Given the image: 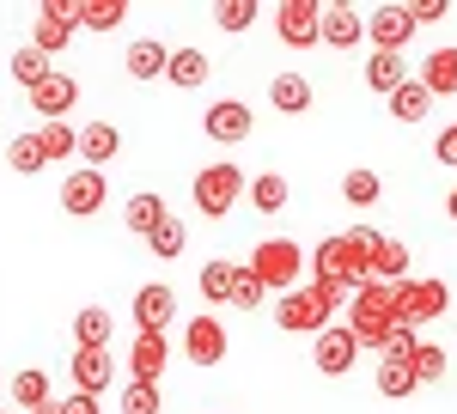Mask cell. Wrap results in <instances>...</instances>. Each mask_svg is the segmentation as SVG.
<instances>
[{
	"instance_id": "obj_27",
	"label": "cell",
	"mask_w": 457,
	"mask_h": 414,
	"mask_svg": "<svg viewBox=\"0 0 457 414\" xmlns=\"http://www.w3.org/2000/svg\"><path fill=\"white\" fill-rule=\"evenodd\" d=\"M110 329H116V317H110L104 305H86L73 317V342L79 347H110Z\"/></svg>"
},
{
	"instance_id": "obj_10",
	"label": "cell",
	"mask_w": 457,
	"mask_h": 414,
	"mask_svg": "<svg viewBox=\"0 0 457 414\" xmlns=\"http://www.w3.org/2000/svg\"><path fill=\"white\" fill-rule=\"evenodd\" d=\"M317 372H323V378H342V372H348L353 360H360V335H353L348 323H329V329H323V335H317Z\"/></svg>"
},
{
	"instance_id": "obj_28",
	"label": "cell",
	"mask_w": 457,
	"mask_h": 414,
	"mask_svg": "<svg viewBox=\"0 0 457 414\" xmlns=\"http://www.w3.org/2000/svg\"><path fill=\"white\" fill-rule=\"evenodd\" d=\"M37 146H43L49 165H62V159L79 153V128H68V122H43V128H37Z\"/></svg>"
},
{
	"instance_id": "obj_14",
	"label": "cell",
	"mask_w": 457,
	"mask_h": 414,
	"mask_svg": "<svg viewBox=\"0 0 457 414\" xmlns=\"http://www.w3.org/2000/svg\"><path fill=\"white\" fill-rule=\"evenodd\" d=\"M183 353H189L195 366H220V360H226V323H220V317H189Z\"/></svg>"
},
{
	"instance_id": "obj_37",
	"label": "cell",
	"mask_w": 457,
	"mask_h": 414,
	"mask_svg": "<svg viewBox=\"0 0 457 414\" xmlns=\"http://www.w3.org/2000/svg\"><path fill=\"white\" fill-rule=\"evenodd\" d=\"M256 12H262L256 0H220V6H213L220 31H250V25H256Z\"/></svg>"
},
{
	"instance_id": "obj_25",
	"label": "cell",
	"mask_w": 457,
	"mask_h": 414,
	"mask_svg": "<svg viewBox=\"0 0 457 414\" xmlns=\"http://www.w3.org/2000/svg\"><path fill=\"white\" fill-rule=\"evenodd\" d=\"M238 280H245L238 262H208V269H202V299H208V305H232V299H238Z\"/></svg>"
},
{
	"instance_id": "obj_16",
	"label": "cell",
	"mask_w": 457,
	"mask_h": 414,
	"mask_svg": "<svg viewBox=\"0 0 457 414\" xmlns=\"http://www.w3.org/2000/svg\"><path fill=\"white\" fill-rule=\"evenodd\" d=\"M73 98H79V79H73V73H49V79L31 92V110L43 116V122H62V116L73 110Z\"/></svg>"
},
{
	"instance_id": "obj_2",
	"label": "cell",
	"mask_w": 457,
	"mask_h": 414,
	"mask_svg": "<svg viewBox=\"0 0 457 414\" xmlns=\"http://www.w3.org/2000/svg\"><path fill=\"white\" fill-rule=\"evenodd\" d=\"M348 329L360 335V347H378V353H385L390 335L403 329V305H396V286H385V280H366V286L353 293Z\"/></svg>"
},
{
	"instance_id": "obj_36",
	"label": "cell",
	"mask_w": 457,
	"mask_h": 414,
	"mask_svg": "<svg viewBox=\"0 0 457 414\" xmlns=\"http://www.w3.org/2000/svg\"><path fill=\"white\" fill-rule=\"evenodd\" d=\"M122 414H165V396H159V384L129 378V390H122Z\"/></svg>"
},
{
	"instance_id": "obj_46",
	"label": "cell",
	"mask_w": 457,
	"mask_h": 414,
	"mask_svg": "<svg viewBox=\"0 0 457 414\" xmlns=\"http://www.w3.org/2000/svg\"><path fill=\"white\" fill-rule=\"evenodd\" d=\"M62 414H98V396H79V390H73L68 402H62Z\"/></svg>"
},
{
	"instance_id": "obj_4",
	"label": "cell",
	"mask_w": 457,
	"mask_h": 414,
	"mask_svg": "<svg viewBox=\"0 0 457 414\" xmlns=\"http://www.w3.org/2000/svg\"><path fill=\"white\" fill-rule=\"evenodd\" d=\"M189 195H195V207H202L208 219H226V213L238 207V195H245V171H238L232 159H220V165H202Z\"/></svg>"
},
{
	"instance_id": "obj_11",
	"label": "cell",
	"mask_w": 457,
	"mask_h": 414,
	"mask_svg": "<svg viewBox=\"0 0 457 414\" xmlns=\"http://www.w3.org/2000/svg\"><path fill=\"white\" fill-rule=\"evenodd\" d=\"M202 135L220 140V146H238V140H250V104H238V98L208 104V116H202Z\"/></svg>"
},
{
	"instance_id": "obj_29",
	"label": "cell",
	"mask_w": 457,
	"mask_h": 414,
	"mask_svg": "<svg viewBox=\"0 0 457 414\" xmlns=\"http://www.w3.org/2000/svg\"><path fill=\"white\" fill-rule=\"evenodd\" d=\"M415 390H421V378H415L409 360H385V366H378V396L403 402V396H415Z\"/></svg>"
},
{
	"instance_id": "obj_47",
	"label": "cell",
	"mask_w": 457,
	"mask_h": 414,
	"mask_svg": "<svg viewBox=\"0 0 457 414\" xmlns=\"http://www.w3.org/2000/svg\"><path fill=\"white\" fill-rule=\"evenodd\" d=\"M445 213H452V219H457V189H452V195H445Z\"/></svg>"
},
{
	"instance_id": "obj_5",
	"label": "cell",
	"mask_w": 457,
	"mask_h": 414,
	"mask_svg": "<svg viewBox=\"0 0 457 414\" xmlns=\"http://www.w3.org/2000/svg\"><path fill=\"white\" fill-rule=\"evenodd\" d=\"M312 275H317V280H342L348 293H360V286L372 280V262H366V256H360L348 238H323V244L312 250Z\"/></svg>"
},
{
	"instance_id": "obj_42",
	"label": "cell",
	"mask_w": 457,
	"mask_h": 414,
	"mask_svg": "<svg viewBox=\"0 0 457 414\" xmlns=\"http://www.w3.org/2000/svg\"><path fill=\"white\" fill-rule=\"evenodd\" d=\"M415 353H421V329H409V323H403V329H396V335H390L385 360H415Z\"/></svg>"
},
{
	"instance_id": "obj_18",
	"label": "cell",
	"mask_w": 457,
	"mask_h": 414,
	"mask_svg": "<svg viewBox=\"0 0 457 414\" xmlns=\"http://www.w3.org/2000/svg\"><path fill=\"white\" fill-rule=\"evenodd\" d=\"M171 366V342L165 335H135V347H129V372L141 384H159V372Z\"/></svg>"
},
{
	"instance_id": "obj_41",
	"label": "cell",
	"mask_w": 457,
	"mask_h": 414,
	"mask_svg": "<svg viewBox=\"0 0 457 414\" xmlns=\"http://www.w3.org/2000/svg\"><path fill=\"white\" fill-rule=\"evenodd\" d=\"M409 366H415V378H421V384H439V378H445V366H452V360H445V347L421 342V353H415Z\"/></svg>"
},
{
	"instance_id": "obj_24",
	"label": "cell",
	"mask_w": 457,
	"mask_h": 414,
	"mask_svg": "<svg viewBox=\"0 0 457 414\" xmlns=\"http://www.w3.org/2000/svg\"><path fill=\"white\" fill-rule=\"evenodd\" d=\"M122 219H129V232H135V238H153V232L171 219V207H165V195H135V202L122 207Z\"/></svg>"
},
{
	"instance_id": "obj_39",
	"label": "cell",
	"mask_w": 457,
	"mask_h": 414,
	"mask_svg": "<svg viewBox=\"0 0 457 414\" xmlns=\"http://www.w3.org/2000/svg\"><path fill=\"white\" fill-rule=\"evenodd\" d=\"M342 195H348L353 207H372L378 195H385V183H378V171H348L342 177Z\"/></svg>"
},
{
	"instance_id": "obj_38",
	"label": "cell",
	"mask_w": 457,
	"mask_h": 414,
	"mask_svg": "<svg viewBox=\"0 0 457 414\" xmlns=\"http://www.w3.org/2000/svg\"><path fill=\"white\" fill-rule=\"evenodd\" d=\"M6 159H12V171H19V177H37L43 165H49V159H43V146H37V135H19L12 146H6Z\"/></svg>"
},
{
	"instance_id": "obj_13",
	"label": "cell",
	"mask_w": 457,
	"mask_h": 414,
	"mask_svg": "<svg viewBox=\"0 0 457 414\" xmlns=\"http://www.w3.org/2000/svg\"><path fill=\"white\" fill-rule=\"evenodd\" d=\"M366 37H372V49L403 55V43L415 37V12L409 6H378V12H366Z\"/></svg>"
},
{
	"instance_id": "obj_9",
	"label": "cell",
	"mask_w": 457,
	"mask_h": 414,
	"mask_svg": "<svg viewBox=\"0 0 457 414\" xmlns=\"http://www.w3.org/2000/svg\"><path fill=\"white\" fill-rule=\"evenodd\" d=\"M177 317V293L165 280H146L135 293V335H165V323Z\"/></svg>"
},
{
	"instance_id": "obj_31",
	"label": "cell",
	"mask_w": 457,
	"mask_h": 414,
	"mask_svg": "<svg viewBox=\"0 0 457 414\" xmlns=\"http://www.w3.org/2000/svg\"><path fill=\"white\" fill-rule=\"evenodd\" d=\"M171 86H183V92H195L202 79H208V55L202 49H171V73H165Z\"/></svg>"
},
{
	"instance_id": "obj_6",
	"label": "cell",
	"mask_w": 457,
	"mask_h": 414,
	"mask_svg": "<svg viewBox=\"0 0 457 414\" xmlns=\"http://www.w3.org/2000/svg\"><path fill=\"white\" fill-rule=\"evenodd\" d=\"M396 305H403V323H409V329H421V323H433V317L452 310V286H445V280H403V286H396Z\"/></svg>"
},
{
	"instance_id": "obj_8",
	"label": "cell",
	"mask_w": 457,
	"mask_h": 414,
	"mask_svg": "<svg viewBox=\"0 0 457 414\" xmlns=\"http://www.w3.org/2000/svg\"><path fill=\"white\" fill-rule=\"evenodd\" d=\"M73 25H79V0H43L37 6V31H31V49H43V55H62L68 49Z\"/></svg>"
},
{
	"instance_id": "obj_44",
	"label": "cell",
	"mask_w": 457,
	"mask_h": 414,
	"mask_svg": "<svg viewBox=\"0 0 457 414\" xmlns=\"http://www.w3.org/2000/svg\"><path fill=\"white\" fill-rule=\"evenodd\" d=\"M262 293H269V286H262V280L245 269V280H238V299H232V305H238V310H256V305H262Z\"/></svg>"
},
{
	"instance_id": "obj_19",
	"label": "cell",
	"mask_w": 457,
	"mask_h": 414,
	"mask_svg": "<svg viewBox=\"0 0 457 414\" xmlns=\"http://www.w3.org/2000/svg\"><path fill=\"white\" fill-rule=\"evenodd\" d=\"M122 68L135 73V79H165V73H171V49H165L159 37H141V43H129Z\"/></svg>"
},
{
	"instance_id": "obj_22",
	"label": "cell",
	"mask_w": 457,
	"mask_h": 414,
	"mask_svg": "<svg viewBox=\"0 0 457 414\" xmlns=\"http://www.w3.org/2000/svg\"><path fill=\"white\" fill-rule=\"evenodd\" d=\"M269 104H275L281 116H305V110H312V79H305V73H275Z\"/></svg>"
},
{
	"instance_id": "obj_43",
	"label": "cell",
	"mask_w": 457,
	"mask_h": 414,
	"mask_svg": "<svg viewBox=\"0 0 457 414\" xmlns=\"http://www.w3.org/2000/svg\"><path fill=\"white\" fill-rule=\"evenodd\" d=\"M433 159H439V165H452V171H457V122H445V128L433 135Z\"/></svg>"
},
{
	"instance_id": "obj_48",
	"label": "cell",
	"mask_w": 457,
	"mask_h": 414,
	"mask_svg": "<svg viewBox=\"0 0 457 414\" xmlns=\"http://www.w3.org/2000/svg\"><path fill=\"white\" fill-rule=\"evenodd\" d=\"M37 414H62V402H43V409H37Z\"/></svg>"
},
{
	"instance_id": "obj_26",
	"label": "cell",
	"mask_w": 457,
	"mask_h": 414,
	"mask_svg": "<svg viewBox=\"0 0 457 414\" xmlns=\"http://www.w3.org/2000/svg\"><path fill=\"white\" fill-rule=\"evenodd\" d=\"M6 68H12V79L25 86V98H31L37 86L55 73V68H49V55H43V49H31V43H25V49H12V62H6Z\"/></svg>"
},
{
	"instance_id": "obj_40",
	"label": "cell",
	"mask_w": 457,
	"mask_h": 414,
	"mask_svg": "<svg viewBox=\"0 0 457 414\" xmlns=\"http://www.w3.org/2000/svg\"><path fill=\"white\" fill-rule=\"evenodd\" d=\"M183 244H189V232H183V219H165V226H159V232L146 238V250L171 262V256H183Z\"/></svg>"
},
{
	"instance_id": "obj_7",
	"label": "cell",
	"mask_w": 457,
	"mask_h": 414,
	"mask_svg": "<svg viewBox=\"0 0 457 414\" xmlns=\"http://www.w3.org/2000/svg\"><path fill=\"white\" fill-rule=\"evenodd\" d=\"M275 31H281L287 49H312V43H323V6L317 0H281L275 6Z\"/></svg>"
},
{
	"instance_id": "obj_17",
	"label": "cell",
	"mask_w": 457,
	"mask_h": 414,
	"mask_svg": "<svg viewBox=\"0 0 457 414\" xmlns=\"http://www.w3.org/2000/svg\"><path fill=\"white\" fill-rule=\"evenodd\" d=\"M116 153H122L116 122H86V128H79V159H86V171H104Z\"/></svg>"
},
{
	"instance_id": "obj_3",
	"label": "cell",
	"mask_w": 457,
	"mask_h": 414,
	"mask_svg": "<svg viewBox=\"0 0 457 414\" xmlns=\"http://www.w3.org/2000/svg\"><path fill=\"white\" fill-rule=\"evenodd\" d=\"M299 269H305V256H299V244H293V238H262L256 250H250V275L262 280L269 293H281V299L305 286Z\"/></svg>"
},
{
	"instance_id": "obj_30",
	"label": "cell",
	"mask_w": 457,
	"mask_h": 414,
	"mask_svg": "<svg viewBox=\"0 0 457 414\" xmlns=\"http://www.w3.org/2000/svg\"><path fill=\"white\" fill-rule=\"evenodd\" d=\"M372 280H385V286H403V280H409V244L385 238V250L372 256Z\"/></svg>"
},
{
	"instance_id": "obj_33",
	"label": "cell",
	"mask_w": 457,
	"mask_h": 414,
	"mask_svg": "<svg viewBox=\"0 0 457 414\" xmlns=\"http://www.w3.org/2000/svg\"><path fill=\"white\" fill-rule=\"evenodd\" d=\"M122 19H129L122 0H79V25H86V31H116Z\"/></svg>"
},
{
	"instance_id": "obj_35",
	"label": "cell",
	"mask_w": 457,
	"mask_h": 414,
	"mask_svg": "<svg viewBox=\"0 0 457 414\" xmlns=\"http://www.w3.org/2000/svg\"><path fill=\"white\" fill-rule=\"evenodd\" d=\"M287 195H293V189H287V177H275V171H262L256 183H250V202L262 207V213H281Z\"/></svg>"
},
{
	"instance_id": "obj_1",
	"label": "cell",
	"mask_w": 457,
	"mask_h": 414,
	"mask_svg": "<svg viewBox=\"0 0 457 414\" xmlns=\"http://www.w3.org/2000/svg\"><path fill=\"white\" fill-rule=\"evenodd\" d=\"M348 305V286L342 280H305L299 293H287L281 305H275V323H281L287 335H323L329 329V317Z\"/></svg>"
},
{
	"instance_id": "obj_32",
	"label": "cell",
	"mask_w": 457,
	"mask_h": 414,
	"mask_svg": "<svg viewBox=\"0 0 457 414\" xmlns=\"http://www.w3.org/2000/svg\"><path fill=\"white\" fill-rule=\"evenodd\" d=\"M427 110H433V92H427L421 79H409V86L390 98V116H396V122H427Z\"/></svg>"
},
{
	"instance_id": "obj_20",
	"label": "cell",
	"mask_w": 457,
	"mask_h": 414,
	"mask_svg": "<svg viewBox=\"0 0 457 414\" xmlns=\"http://www.w3.org/2000/svg\"><path fill=\"white\" fill-rule=\"evenodd\" d=\"M366 37V12H353V6H323V43L329 49H353Z\"/></svg>"
},
{
	"instance_id": "obj_15",
	"label": "cell",
	"mask_w": 457,
	"mask_h": 414,
	"mask_svg": "<svg viewBox=\"0 0 457 414\" xmlns=\"http://www.w3.org/2000/svg\"><path fill=\"white\" fill-rule=\"evenodd\" d=\"M110 378H116L110 347H79V353H73V390H79V396H104Z\"/></svg>"
},
{
	"instance_id": "obj_23",
	"label": "cell",
	"mask_w": 457,
	"mask_h": 414,
	"mask_svg": "<svg viewBox=\"0 0 457 414\" xmlns=\"http://www.w3.org/2000/svg\"><path fill=\"white\" fill-rule=\"evenodd\" d=\"M415 79H421L433 98H452V92H457V49H433Z\"/></svg>"
},
{
	"instance_id": "obj_34",
	"label": "cell",
	"mask_w": 457,
	"mask_h": 414,
	"mask_svg": "<svg viewBox=\"0 0 457 414\" xmlns=\"http://www.w3.org/2000/svg\"><path fill=\"white\" fill-rule=\"evenodd\" d=\"M12 402H19V409H43V402H55V396H49V378H43V372H37V366H25V372H19V378H12Z\"/></svg>"
},
{
	"instance_id": "obj_12",
	"label": "cell",
	"mask_w": 457,
	"mask_h": 414,
	"mask_svg": "<svg viewBox=\"0 0 457 414\" xmlns=\"http://www.w3.org/2000/svg\"><path fill=\"white\" fill-rule=\"evenodd\" d=\"M104 195H110L104 171H68V183H62V207H68L73 219H92V213H104Z\"/></svg>"
},
{
	"instance_id": "obj_49",
	"label": "cell",
	"mask_w": 457,
	"mask_h": 414,
	"mask_svg": "<svg viewBox=\"0 0 457 414\" xmlns=\"http://www.w3.org/2000/svg\"><path fill=\"white\" fill-rule=\"evenodd\" d=\"M0 414H6V409H0Z\"/></svg>"
},
{
	"instance_id": "obj_45",
	"label": "cell",
	"mask_w": 457,
	"mask_h": 414,
	"mask_svg": "<svg viewBox=\"0 0 457 414\" xmlns=\"http://www.w3.org/2000/svg\"><path fill=\"white\" fill-rule=\"evenodd\" d=\"M409 12H415V25H433V19H445L452 6H445V0H415Z\"/></svg>"
},
{
	"instance_id": "obj_21",
	"label": "cell",
	"mask_w": 457,
	"mask_h": 414,
	"mask_svg": "<svg viewBox=\"0 0 457 414\" xmlns=\"http://www.w3.org/2000/svg\"><path fill=\"white\" fill-rule=\"evenodd\" d=\"M409 79H415V73L403 68V55H390V49H372V62H366V86H372V92L396 98V92H403Z\"/></svg>"
}]
</instances>
